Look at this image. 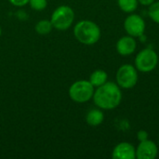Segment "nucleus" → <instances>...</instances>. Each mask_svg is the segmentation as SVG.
Returning a JSON list of instances; mask_svg holds the SVG:
<instances>
[{
  "label": "nucleus",
  "instance_id": "obj_1",
  "mask_svg": "<svg viewBox=\"0 0 159 159\" xmlns=\"http://www.w3.org/2000/svg\"><path fill=\"white\" fill-rule=\"evenodd\" d=\"M121 88L115 82L107 81L103 85L96 88L93 94V102L102 110H114L122 102Z\"/></svg>",
  "mask_w": 159,
  "mask_h": 159
},
{
  "label": "nucleus",
  "instance_id": "obj_2",
  "mask_svg": "<svg viewBox=\"0 0 159 159\" xmlns=\"http://www.w3.org/2000/svg\"><path fill=\"white\" fill-rule=\"evenodd\" d=\"M101 29L92 20H83L78 21L74 27V35L76 40L84 45H94L101 38Z\"/></svg>",
  "mask_w": 159,
  "mask_h": 159
},
{
  "label": "nucleus",
  "instance_id": "obj_3",
  "mask_svg": "<svg viewBox=\"0 0 159 159\" xmlns=\"http://www.w3.org/2000/svg\"><path fill=\"white\" fill-rule=\"evenodd\" d=\"M95 88L89 80H78L69 88L70 99L77 103H85L93 98Z\"/></svg>",
  "mask_w": 159,
  "mask_h": 159
},
{
  "label": "nucleus",
  "instance_id": "obj_4",
  "mask_svg": "<svg viewBox=\"0 0 159 159\" xmlns=\"http://www.w3.org/2000/svg\"><path fill=\"white\" fill-rule=\"evenodd\" d=\"M75 20V12L73 8L69 6H60L58 7L51 14L50 21L53 25V28L64 31L69 29Z\"/></svg>",
  "mask_w": 159,
  "mask_h": 159
},
{
  "label": "nucleus",
  "instance_id": "obj_5",
  "mask_svg": "<svg viewBox=\"0 0 159 159\" xmlns=\"http://www.w3.org/2000/svg\"><path fill=\"white\" fill-rule=\"evenodd\" d=\"M158 64V55L151 48L142 49L135 57L134 66L138 72L150 73L154 71Z\"/></svg>",
  "mask_w": 159,
  "mask_h": 159
},
{
  "label": "nucleus",
  "instance_id": "obj_6",
  "mask_svg": "<svg viewBox=\"0 0 159 159\" xmlns=\"http://www.w3.org/2000/svg\"><path fill=\"white\" fill-rule=\"evenodd\" d=\"M139 75L138 70L131 64L121 65L116 75V84L124 89H129L134 88L138 83Z\"/></svg>",
  "mask_w": 159,
  "mask_h": 159
},
{
  "label": "nucleus",
  "instance_id": "obj_7",
  "mask_svg": "<svg viewBox=\"0 0 159 159\" xmlns=\"http://www.w3.org/2000/svg\"><path fill=\"white\" fill-rule=\"evenodd\" d=\"M124 29L132 37H142L144 34L146 23L142 16L130 13L124 20Z\"/></svg>",
  "mask_w": 159,
  "mask_h": 159
},
{
  "label": "nucleus",
  "instance_id": "obj_8",
  "mask_svg": "<svg viewBox=\"0 0 159 159\" xmlns=\"http://www.w3.org/2000/svg\"><path fill=\"white\" fill-rule=\"evenodd\" d=\"M158 154V147L157 143L150 140L140 142L136 147V158L155 159Z\"/></svg>",
  "mask_w": 159,
  "mask_h": 159
},
{
  "label": "nucleus",
  "instance_id": "obj_9",
  "mask_svg": "<svg viewBox=\"0 0 159 159\" xmlns=\"http://www.w3.org/2000/svg\"><path fill=\"white\" fill-rule=\"evenodd\" d=\"M113 159H136V148L128 142L116 144L112 151Z\"/></svg>",
  "mask_w": 159,
  "mask_h": 159
},
{
  "label": "nucleus",
  "instance_id": "obj_10",
  "mask_svg": "<svg viewBox=\"0 0 159 159\" xmlns=\"http://www.w3.org/2000/svg\"><path fill=\"white\" fill-rule=\"evenodd\" d=\"M116 48L119 55L124 56V57L129 56L136 51L137 41L135 37H132L129 34L122 36L117 40Z\"/></svg>",
  "mask_w": 159,
  "mask_h": 159
},
{
  "label": "nucleus",
  "instance_id": "obj_11",
  "mask_svg": "<svg viewBox=\"0 0 159 159\" xmlns=\"http://www.w3.org/2000/svg\"><path fill=\"white\" fill-rule=\"evenodd\" d=\"M104 120V115L102 109H91L86 115V122L91 127L100 126Z\"/></svg>",
  "mask_w": 159,
  "mask_h": 159
},
{
  "label": "nucleus",
  "instance_id": "obj_12",
  "mask_svg": "<svg viewBox=\"0 0 159 159\" xmlns=\"http://www.w3.org/2000/svg\"><path fill=\"white\" fill-rule=\"evenodd\" d=\"M89 81L94 88H98L108 81V74L102 69H97L91 73Z\"/></svg>",
  "mask_w": 159,
  "mask_h": 159
},
{
  "label": "nucleus",
  "instance_id": "obj_13",
  "mask_svg": "<svg viewBox=\"0 0 159 159\" xmlns=\"http://www.w3.org/2000/svg\"><path fill=\"white\" fill-rule=\"evenodd\" d=\"M119 8L126 13H133L139 5L138 0H117Z\"/></svg>",
  "mask_w": 159,
  "mask_h": 159
},
{
  "label": "nucleus",
  "instance_id": "obj_14",
  "mask_svg": "<svg viewBox=\"0 0 159 159\" xmlns=\"http://www.w3.org/2000/svg\"><path fill=\"white\" fill-rule=\"evenodd\" d=\"M52 28H53V25H52L50 20H41L34 26L35 32L38 34H41V35L48 34L51 32Z\"/></svg>",
  "mask_w": 159,
  "mask_h": 159
},
{
  "label": "nucleus",
  "instance_id": "obj_15",
  "mask_svg": "<svg viewBox=\"0 0 159 159\" xmlns=\"http://www.w3.org/2000/svg\"><path fill=\"white\" fill-rule=\"evenodd\" d=\"M149 18L156 23L159 24V1H155L148 8Z\"/></svg>",
  "mask_w": 159,
  "mask_h": 159
},
{
  "label": "nucleus",
  "instance_id": "obj_16",
  "mask_svg": "<svg viewBox=\"0 0 159 159\" xmlns=\"http://www.w3.org/2000/svg\"><path fill=\"white\" fill-rule=\"evenodd\" d=\"M29 4L31 7L36 11H42L48 6V0H30Z\"/></svg>",
  "mask_w": 159,
  "mask_h": 159
},
{
  "label": "nucleus",
  "instance_id": "obj_17",
  "mask_svg": "<svg viewBox=\"0 0 159 159\" xmlns=\"http://www.w3.org/2000/svg\"><path fill=\"white\" fill-rule=\"evenodd\" d=\"M9 3L15 7H24L29 4L30 0H8Z\"/></svg>",
  "mask_w": 159,
  "mask_h": 159
},
{
  "label": "nucleus",
  "instance_id": "obj_18",
  "mask_svg": "<svg viewBox=\"0 0 159 159\" xmlns=\"http://www.w3.org/2000/svg\"><path fill=\"white\" fill-rule=\"evenodd\" d=\"M137 138L140 142H143V141H145L148 139V133L145 131V130H140L138 133H137Z\"/></svg>",
  "mask_w": 159,
  "mask_h": 159
},
{
  "label": "nucleus",
  "instance_id": "obj_19",
  "mask_svg": "<svg viewBox=\"0 0 159 159\" xmlns=\"http://www.w3.org/2000/svg\"><path fill=\"white\" fill-rule=\"evenodd\" d=\"M139 3L143 6H145V7H149L150 5H152L156 0H138Z\"/></svg>",
  "mask_w": 159,
  "mask_h": 159
},
{
  "label": "nucleus",
  "instance_id": "obj_20",
  "mask_svg": "<svg viewBox=\"0 0 159 159\" xmlns=\"http://www.w3.org/2000/svg\"><path fill=\"white\" fill-rule=\"evenodd\" d=\"M1 34H2V29H1V27H0V36H1Z\"/></svg>",
  "mask_w": 159,
  "mask_h": 159
}]
</instances>
